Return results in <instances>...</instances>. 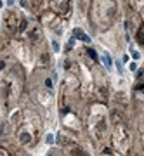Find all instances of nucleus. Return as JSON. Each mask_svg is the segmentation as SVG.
<instances>
[{"mask_svg": "<svg viewBox=\"0 0 144 156\" xmlns=\"http://www.w3.org/2000/svg\"><path fill=\"white\" fill-rule=\"evenodd\" d=\"M52 47H54V50H56V52L59 50V45H57V42H52Z\"/></svg>", "mask_w": 144, "mask_h": 156, "instance_id": "obj_8", "label": "nucleus"}, {"mask_svg": "<svg viewBox=\"0 0 144 156\" xmlns=\"http://www.w3.org/2000/svg\"><path fill=\"white\" fill-rule=\"evenodd\" d=\"M130 54H132V57H134V61H137L139 57H141V54H139V52H135V50H132V52H130Z\"/></svg>", "mask_w": 144, "mask_h": 156, "instance_id": "obj_4", "label": "nucleus"}, {"mask_svg": "<svg viewBox=\"0 0 144 156\" xmlns=\"http://www.w3.org/2000/svg\"><path fill=\"white\" fill-rule=\"evenodd\" d=\"M89 56H90V57H94L95 61H97V54H95V50H94V49H90V50H89Z\"/></svg>", "mask_w": 144, "mask_h": 156, "instance_id": "obj_5", "label": "nucleus"}, {"mask_svg": "<svg viewBox=\"0 0 144 156\" xmlns=\"http://www.w3.org/2000/svg\"><path fill=\"white\" fill-rule=\"evenodd\" d=\"M117 69H118V73H120V75L123 73V68H122V64H120V62H117Z\"/></svg>", "mask_w": 144, "mask_h": 156, "instance_id": "obj_6", "label": "nucleus"}, {"mask_svg": "<svg viewBox=\"0 0 144 156\" xmlns=\"http://www.w3.org/2000/svg\"><path fill=\"white\" fill-rule=\"evenodd\" d=\"M101 59H103V62H104L106 69H111V68H113V61H111V57H110V56H103Z\"/></svg>", "mask_w": 144, "mask_h": 156, "instance_id": "obj_1", "label": "nucleus"}, {"mask_svg": "<svg viewBox=\"0 0 144 156\" xmlns=\"http://www.w3.org/2000/svg\"><path fill=\"white\" fill-rule=\"evenodd\" d=\"M75 35H77V37H80V40H83V42H90V38L83 33L82 30H75Z\"/></svg>", "mask_w": 144, "mask_h": 156, "instance_id": "obj_2", "label": "nucleus"}, {"mask_svg": "<svg viewBox=\"0 0 144 156\" xmlns=\"http://www.w3.org/2000/svg\"><path fill=\"white\" fill-rule=\"evenodd\" d=\"M45 140H47V144H50V142L54 140V137H52V135H47V139H45Z\"/></svg>", "mask_w": 144, "mask_h": 156, "instance_id": "obj_7", "label": "nucleus"}, {"mask_svg": "<svg viewBox=\"0 0 144 156\" xmlns=\"http://www.w3.org/2000/svg\"><path fill=\"white\" fill-rule=\"evenodd\" d=\"M128 69H130V71H135V69H137V62L132 61L130 64H128Z\"/></svg>", "mask_w": 144, "mask_h": 156, "instance_id": "obj_3", "label": "nucleus"}]
</instances>
